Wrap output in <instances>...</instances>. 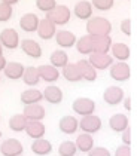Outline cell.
Segmentation results:
<instances>
[{"mask_svg": "<svg viewBox=\"0 0 137 156\" xmlns=\"http://www.w3.org/2000/svg\"><path fill=\"white\" fill-rule=\"evenodd\" d=\"M87 33L89 36H110L112 23L104 16H91L87 21Z\"/></svg>", "mask_w": 137, "mask_h": 156, "instance_id": "6da1fadb", "label": "cell"}, {"mask_svg": "<svg viewBox=\"0 0 137 156\" xmlns=\"http://www.w3.org/2000/svg\"><path fill=\"white\" fill-rule=\"evenodd\" d=\"M45 18L49 20L55 25H66L72 18V11L66 5H57L51 12L46 13Z\"/></svg>", "mask_w": 137, "mask_h": 156, "instance_id": "7a4b0ae2", "label": "cell"}, {"mask_svg": "<svg viewBox=\"0 0 137 156\" xmlns=\"http://www.w3.org/2000/svg\"><path fill=\"white\" fill-rule=\"evenodd\" d=\"M72 108L76 115L79 116H88V115H94L96 112V101L88 98V97H79L72 103Z\"/></svg>", "mask_w": 137, "mask_h": 156, "instance_id": "3957f363", "label": "cell"}, {"mask_svg": "<svg viewBox=\"0 0 137 156\" xmlns=\"http://www.w3.org/2000/svg\"><path fill=\"white\" fill-rule=\"evenodd\" d=\"M103 126V120L100 116H97L96 113L94 115H88V116H84L82 119L79 120V129H82V132L85 134H96L99 132Z\"/></svg>", "mask_w": 137, "mask_h": 156, "instance_id": "277c9868", "label": "cell"}, {"mask_svg": "<svg viewBox=\"0 0 137 156\" xmlns=\"http://www.w3.org/2000/svg\"><path fill=\"white\" fill-rule=\"evenodd\" d=\"M0 156H21L24 153V146L18 138H6L0 144Z\"/></svg>", "mask_w": 137, "mask_h": 156, "instance_id": "5b68a950", "label": "cell"}, {"mask_svg": "<svg viewBox=\"0 0 137 156\" xmlns=\"http://www.w3.org/2000/svg\"><path fill=\"white\" fill-rule=\"evenodd\" d=\"M20 34L15 28H5L0 33V45L6 49H16L20 46Z\"/></svg>", "mask_w": 137, "mask_h": 156, "instance_id": "8992f818", "label": "cell"}, {"mask_svg": "<svg viewBox=\"0 0 137 156\" xmlns=\"http://www.w3.org/2000/svg\"><path fill=\"white\" fill-rule=\"evenodd\" d=\"M124 97H125L124 89L119 88V86L112 85V86H107L104 89V92H103V101L106 104H109V106H118V104L122 103Z\"/></svg>", "mask_w": 137, "mask_h": 156, "instance_id": "52a82bcc", "label": "cell"}, {"mask_svg": "<svg viewBox=\"0 0 137 156\" xmlns=\"http://www.w3.org/2000/svg\"><path fill=\"white\" fill-rule=\"evenodd\" d=\"M110 70V77H112L113 80H116V82H127L130 77H131V69H130V66L127 64V62H115L112 64L110 67H109Z\"/></svg>", "mask_w": 137, "mask_h": 156, "instance_id": "ba28073f", "label": "cell"}, {"mask_svg": "<svg viewBox=\"0 0 137 156\" xmlns=\"http://www.w3.org/2000/svg\"><path fill=\"white\" fill-rule=\"evenodd\" d=\"M88 62L96 70H107L113 64V58L112 55H109V54H94L92 52L89 55V58H88Z\"/></svg>", "mask_w": 137, "mask_h": 156, "instance_id": "9c48e42d", "label": "cell"}, {"mask_svg": "<svg viewBox=\"0 0 137 156\" xmlns=\"http://www.w3.org/2000/svg\"><path fill=\"white\" fill-rule=\"evenodd\" d=\"M20 46H21V49H23V52H24L25 55H28V57H31L34 60H39L42 57V46L39 45L36 40H33V39H24V40H21L20 42Z\"/></svg>", "mask_w": 137, "mask_h": 156, "instance_id": "30bf717a", "label": "cell"}, {"mask_svg": "<svg viewBox=\"0 0 137 156\" xmlns=\"http://www.w3.org/2000/svg\"><path fill=\"white\" fill-rule=\"evenodd\" d=\"M42 95H43V100L48 101L49 104H60L63 101V98H64L63 89L58 88L57 85H48L42 91Z\"/></svg>", "mask_w": 137, "mask_h": 156, "instance_id": "8fae6325", "label": "cell"}, {"mask_svg": "<svg viewBox=\"0 0 137 156\" xmlns=\"http://www.w3.org/2000/svg\"><path fill=\"white\" fill-rule=\"evenodd\" d=\"M38 36L42 39V40H51L52 37H55V33H57V25L54 23H51L49 20L43 18L39 21V27H38Z\"/></svg>", "mask_w": 137, "mask_h": 156, "instance_id": "7c38bea8", "label": "cell"}, {"mask_svg": "<svg viewBox=\"0 0 137 156\" xmlns=\"http://www.w3.org/2000/svg\"><path fill=\"white\" fill-rule=\"evenodd\" d=\"M76 40H78V37L75 36V33H72L69 30H60L55 33V42L61 49L73 48Z\"/></svg>", "mask_w": 137, "mask_h": 156, "instance_id": "4fadbf2b", "label": "cell"}, {"mask_svg": "<svg viewBox=\"0 0 137 156\" xmlns=\"http://www.w3.org/2000/svg\"><path fill=\"white\" fill-rule=\"evenodd\" d=\"M76 67L79 69L82 80H87V82H96L97 80V70L88 62V60H79L76 62Z\"/></svg>", "mask_w": 137, "mask_h": 156, "instance_id": "5bb4252c", "label": "cell"}, {"mask_svg": "<svg viewBox=\"0 0 137 156\" xmlns=\"http://www.w3.org/2000/svg\"><path fill=\"white\" fill-rule=\"evenodd\" d=\"M39 16L36 13H24L21 18H20V28L25 31V33H34L39 27Z\"/></svg>", "mask_w": 137, "mask_h": 156, "instance_id": "9a60e30c", "label": "cell"}, {"mask_svg": "<svg viewBox=\"0 0 137 156\" xmlns=\"http://www.w3.org/2000/svg\"><path fill=\"white\" fill-rule=\"evenodd\" d=\"M38 72H39V77L40 80H45L48 83H54L60 79V72L58 69L52 67L51 64H42L38 67Z\"/></svg>", "mask_w": 137, "mask_h": 156, "instance_id": "2e32d148", "label": "cell"}, {"mask_svg": "<svg viewBox=\"0 0 137 156\" xmlns=\"http://www.w3.org/2000/svg\"><path fill=\"white\" fill-rule=\"evenodd\" d=\"M109 126L113 132H124L127 128H130V120H128V116L124 115V113H115L112 118L109 119Z\"/></svg>", "mask_w": 137, "mask_h": 156, "instance_id": "e0dca14e", "label": "cell"}, {"mask_svg": "<svg viewBox=\"0 0 137 156\" xmlns=\"http://www.w3.org/2000/svg\"><path fill=\"white\" fill-rule=\"evenodd\" d=\"M58 128L63 134L66 135H72L79 129V120L76 119L75 116H70V115H66L63 116L60 122H58Z\"/></svg>", "mask_w": 137, "mask_h": 156, "instance_id": "ac0fdd59", "label": "cell"}, {"mask_svg": "<svg viewBox=\"0 0 137 156\" xmlns=\"http://www.w3.org/2000/svg\"><path fill=\"white\" fill-rule=\"evenodd\" d=\"M112 43L113 42L110 36H94L92 37V52L94 54H109Z\"/></svg>", "mask_w": 137, "mask_h": 156, "instance_id": "d6986e66", "label": "cell"}, {"mask_svg": "<svg viewBox=\"0 0 137 156\" xmlns=\"http://www.w3.org/2000/svg\"><path fill=\"white\" fill-rule=\"evenodd\" d=\"M24 64L18 62V61H8L6 62V67L3 69V73L8 79L11 80H20L23 77V73H24Z\"/></svg>", "mask_w": 137, "mask_h": 156, "instance_id": "ffe728a7", "label": "cell"}, {"mask_svg": "<svg viewBox=\"0 0 137 156\" xmlns=\"http://www.w3.org/2000/svg\"><path fill=\"white\" fill-rule=\"evenodd\" d=\"M25 134L33 138V140H39V138H43L45 137V132H46V128L42 122L39 120H28L27 125H25Z\"/></svg>", "mask_w": 137, "mask_h": 156, "instance_id": "44dd1931", "label": "cell"}, {"mask_svg": "<svg viewBox=\"0 0 137 156\" xmlns=\"http://www.w3.org/2000/svg\"><path fill=\"white\" fill-rule=\"evenodd\" d=\"M23 115H24V118L27 120H39V122H42V119L46 115V112H45V107L42 104H28V106H24Z\"/></svg>", "mask_w": 137, "mask_h": 156, "instance_id": "7402d4cb", "label": "cell"}, {"mask_svg": "<svg viewBox=\"0 0 137 156\" xmlns=\"http://www.w3.org/2000/svg\"><path fill=\"white\" fill-rule=\"evenodd\" d=\"M92 12H94V9H92V6H91V3L88 0L78 2L75 5V8H73V15L76 18L82 20V21H88L92 16Z\"/></svg>", "mask_w": 137, "mask_h": 156, "instance_id": "603a6c76", "label": "cell"}, {"mask_svg": "<svg viewBox=\"0 0 137 156\" xmlns=\"http://www.w3.org/2000/svg\"><path fill=\"white\" fill-rule=\"evenodd\" d=\"M110 52H112V58H116L119 62H127V60L131 55V51L128 48L127 43L118 42V43H112L110 46Z\"/></svg>", "mask_w": 137, "mask_h": 156, "instance_id": "cb8c5ba5", "label": "cell"}, {"mask_svg": "<svg viewBox=\"0 0 137 156\" xmlns=\"http://www.w3.org/2000/svg\"><path fill=\"white\" fill-rule=\"evenodd\" d=\"M20 100L24 106H28V104H39L42 100H43V95H42V91H39L36 88H30V89H25L21 92L20 95Z\"/></svg>", "mask_w": 137, "mask_h": 156, "instance_id": "d4e9b609", "label": "cell"}, {"mask_svg": "<svg viewBox=\"0 0 137 156\" xmlns=\"http://www.w3.org/2000/svg\"><path fill=\"white\" fill-rule=\"evenodd\" d=\"M31 152L38 156H46L52 153V143L49 140L45 138H39V140H33V143L30 146Z\"/></svg>", "mask_w": 137, "mask_h": 156, "instance_id": "484cf974", "label": "cell"}, {"mask_svg": "<svg viewBox=\"0 0 137 156\" xmlns=\"http://www.w3.org/2000/svg\"><path fill=\"white\" fill-rule=\"evenodd\" d=\"M75 146H76V149H78V152L88 153V152L94 147V138H92V135L82 132V134H79V135L76 137Z\"/></svg>", "mask_w": 137, "mask_h": 156, "instance_id": "4316f807", "label": "cell"}, {"mask_svg": "<svg viewBox=\"0 0 137 156\" xmlns=\"http://www.w3.org/2000/svg\"><path fill=\"white\" fill-rule=\"evenodd\" d=\"M23 82L25 85H28L30 88H34L38 86V83L40 82V77H39V72H38V67L34 66H28L24 69V73H23Z\"/></svg>", "mask_w": 137, "mask_h": 156, "instance_id": "83f0119b", "label": "cell"}, {"mask_svg": "<svg viewBox=\"0 0 137 156\" xmlns=\"http://www.w3.org/2000/svg\"><path fill=\"white\" fill-rule=\"evenodd\" d=\"M76 51L82 55H91L92 54V37L89 34H85V36L79 37L75 43Z\"/></svg>", "mask_w": 137, "mask_h": 156, "instance_id": "f1b7e54d", "label": "cell"}, {"mask_svg": "<svg viewBox=\"0 0 137 156\" xmlns=\"http://www.w3.org/2000/svg\"><path fill=\"white\" fill-rule=\"evenodd\" d=\"M49 61H51V66L55 67V69H63L64 66L69 64V55L66 54V51L63 49H57L51 54L49 57Z\"/></svg>", "mask_w": 137, "mask_h": 156, "instance_id": "f546056e", "label": "cell"}, {"mask_svg": "<svg viewBox=\"0 0 137 156\" xmlns=\"http://www.w3.org/2000/svg\"><path fill=\"white\" fill-rule=\"evenodd\" d=\"M63 77L67 80V82H81V73L79 69L76 67V62H69L67 66L63 67Z\"/></svg>", "mask_w": 137, "mask_h": 156, "instance_id": "4dcf8cb0", "label": "cell"}, {"mask_svg": "<svg viewBox=\"0 0 137 156\" xmlns=\"http://www.w3.org/2000/svg\"><path fill=\"white\" fill-rule=\"evenodd\" d=\"M28 120L24 118L23 113H16L9 118V129L13 132H23L25 129V125H27Z\"/></svg>", "mask_w": 137, "mask_h": 156, "instance_id": "1f68e13d", "label": "cell"}, {"mask_svg": "<svg viewBox=\"0 0 137 156\" xmlns=\"http://www.w3.org/2000/svg\"><path fill=\"white\" fill-rule=\"evenodd\" d=\"M76 153H78V149L75 146V141L66 140L58 146V155L60 156H76Z\"/></svg>", "mask_w": 137, "mask_h": 156, "instance_id": "d6a6232c", "label": "cell"}, {"mask_svg": "<svg viewBox=\"0 0 137 156\" xmlns=\"http://www.w3.org/2000/svg\"><path fill=\"white\" fill-rule=\"evenodd\" d=\"M89 3H91L92 9H97V11L106 12V11H110V9L113 8L115 0H91Z\"/></svg>", "mask_w": 137, "mask_h": 156, "instance_id": "836d02e7", "label": "cell"}, {"mask_svg": "<svg viewBox=\"0 0 137 156\" xmlns=\"http://www.w3.org/2000/svg\"><path fill=\"white\" fill-rule=\"evenodd\" d=\"M12 15H13L12 6L0 2V23H8L12 18Z\"/></svg>", "mask_w": 137, "mask_h": 156, "instance_id": "e575fe53", "label": "cell"}, {"mask_svg": "<svg viewBox=\"0 0 137 156\" xmlns=\"http://www.w3.org/2000/svg\"><path fill=\"white\" fill-rule=\"evenodd\" d=\"M36 6H38L39 11L48 13L57 6V2L55 0H36Z\"/></svg>", "mask_w": 137, "mask_h": 156, "instance_id": "d590c367", "label": "cell"}, {"mask_svg": "<svg viewBox=\"0 0 137 156\" xmlns=\"http://www.w3.org/2000/svg\"><path fill=\"white\" fill-rule=\"evenodd\" d=\"M88 156H112L110 155V152H109V149H106V147H103V146H94L89 152H88Z\"/></svg>", "mask_w": 137, "mask_h": 156, "instance_id": "8d00e7d4", "label": "cell"}, {"mask_svg": "<svg viewBox=\"0 0 137 156\" xmlns=\"http://www.w3.org/2000/svg\"><path fill=\"white\" fill-rule=\"evenodd\" d=\"M115 156H131V147L125 146V144L118 146L116 150H115Z\"/></svg>", "mask_w": 137, "mask_h": 156, "instance_id": "74e56055", "label": "cell"}, {"mask_svg": "<svg viewBox=\"0 0 137 156\" xmlns=\"http://www.w3.org/2000/svg\"><path fill=\"white\" fill-rule=\"evenodd\" d=\"M121 31L125 36H131V20L130 18H127L121 23Z\"/></svg>", "mask_w": 137, "mask_h": 156, "instance_id": "f35d334b", "label": "cell"}, {"mask_svg": "<svg viewBox=\"0 0 137 156\" xmlns=\"http://www.w3.org/2000/svg\"><path fill=\"white\" fill-rule=\"evenodd\" d=\"M121 140H122V144H125V146L131 144V131H130V128H127L124 132H121Z\"/></svg>", "mask_w": 137, "mask_h": 156, "instance_id": "ab89813d", "label": "cell"}, {"mask_svg": "<svg viewBox=\"0 0 137 156\" xmlns=\"http://www.w3.org/2000/svg\"><path fill=\"white\" fill-rule=\"evenodd\" d=\"M121 104H124V107H125V110H131V98L130 97H124V100H122V103Z\"/></svg>", "mask_w": 137, "mask_h": 156, "instance_id": "60d3db41", "label": "cell"}, {"mask_svg": "<svg viewBox=\"0 0 137 156\" xmlns=\"http://www.w3.org/2000/svg\"><path fill=\"white\" fill-rule=\"evenodd\" d=\"M6 62H8L6 58H5L3 55H0V72H3V69L6 67Z\"/></svg>", "mask_w": 137, "mask_h": 156, "instance_id": "b9f144b4", "label": "cell"}, {"mask_svg": "<svg viewBox=\"0 0 137 156\" xmlns=\"http://www.w3.org/2000/svg\"><path fill=\"white\" fill-rule=\"evenodd\" d=\"M20 0H2V3H6V5H9V6H13V5H16Z\"/></svg>", "mask_w": 137, "mask_h": 156, "instance_id": "7bdbcfd3", "label": "cell"}, {"mask_svg": "<svg viewBox=\"0 0 137 156\" xmlns=\"http://www.w3.org/2000/svg\"><path fill=\"white\" fill-rule=\"evenodd\" d=\"M0 55H3V48H2V45H0Z\"/></svg>", "mask_w": 137, "mask_h": 156, "instance_id": "ee69618b", "label": "cell"}, {"mask_svg": "<svg viewBox=\"0 0 137 156\" xmlns=\"http://www.w3.org/2000/svg\"><path fill=\"white\" fill-rule=\"evenodd\" d=\"M0 138H2V131H0Z\"/></svg>", "mask_w": 137, "mask_h": 156, "instance_id": "f6af8a7d", "label": "cell"}, {"mask_svg": "<svg viewBox=\"0 0 137 156\" xmlns=\"http://www.w3.org/2000/svg\"><path fill=\"white\" fill-rule=\"evenodd\" d=\"M0 120H2V116H0Z\"/></svg>", "mask_w": 137, "mask_h": 156, "instance_id": "bcb514c9", "label": "cell"}, {"mask_svg": "<svg viewBox=\"0 0 137 156\" xmlns=\"http://www.w3.org/2000/svg\"><path fill=\"white\" fill-rule=\"evenodd\" d=\"M21 156H24V155H21Z\"/></svg>", "mask_w": 137, "mask_h": 156, "instance_id": "7dc6e473", "label": "cell"}]
</instances>
